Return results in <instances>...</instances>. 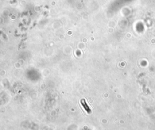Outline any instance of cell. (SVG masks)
Returning <instances> with one entry per match:
<instances>
[{
  "mask_svg": "<svg viewBox=\"0 0 155 130\" xmlns=\"http://www.w3.org/2000/svg\"><path fill=\"white\" fill-rule=\"evenodd\" d=\"M81 105H82L84 108L85 109V110L88 113L90 112V109L89 107L88 106V105L87 104L86 101L85 100V99H82V100H81Z\"/></svg>",
  "mask_w": 155,
  "mask_h": 130,
  "instance_id": "6da1fadb",
  "label": "cell"
}]
</instances>
